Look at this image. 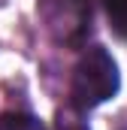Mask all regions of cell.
Returning a JSON list of instances; mask_svg holds the SVG:
<instances>
[{
	"instance_id": "3957f363",
	"label": "cell",
	"mask_w": 127,
	"mask_h": 130,
	"mask_svg": "<svg viewBox=\"0 0 127 130\" xmlns=\"http://www.w3.org/2000/svg\"><path fill=\"white\" fill-rule=\"evenodd\" d=\"M103 3H106L109 18H112L118 27H127V0H103Z\"/></svg>"
},
{
	"instance_id": "277c9868",
	"label": "cell",
	"mask_w": 127,
	"mask_h": 130,
	"mask_svg": "<svg viewBox=\"0 0 127 130\" xmlns=\"http://www.w3.org/2000/svg\"><path fill=\"white\" fill-rule=\"evenodd\" d=\"M58 130H88V127H85V121H79V115L61 112L58 115Z\"/></svg>"
},
{
	"instance_id": "7a4b0ae2",
	"label": "cell",
	"mask_w": 127,
	"mask_h": 130,
	"mask_svg": "<svg viewBox=\"0 0 127 130\" xmlns=\"http://www.w3.org/2000/svg\"><path fill=\"white\" fill-rule=\"evenodd\" d=\"M0 130H45V124L27 112H6L0 118Z\"/></svg>"
},
{
	"instance_id": "6da1fadb",
	"label": "cell",
	"mask_w": 127,
	"mask_h": 130,
	"mask_svg": "<svg viewBox=\"0 0 127 130\" xmlns=\"http://www.w3.org/2000/svg\"><path fill=\"white\" fill-rule=\"evenodd\" d=\"M118 85H121V76H118V64L112 61V55L103 45H91L73 70V88H70L73 106L94 109L115 97Z\"/></svg>"
}]
</instances>
